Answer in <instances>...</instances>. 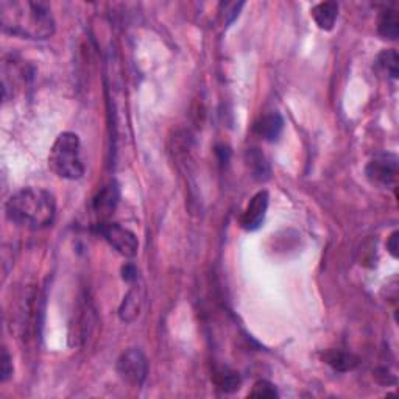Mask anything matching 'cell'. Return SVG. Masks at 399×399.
<instances>
[{
    "instance_id": "17",
    "label": "cell",
    "mask_w": 399,
    "mask_h": 399,
    "mask_svg": "<svg viewBox=\"0 0 399 399\" xmlns=\"http://www.w3.org/2000/svg\"><path fill=\"white\" fill-rule=\"evenodd\" d=\"M377 64L379 68L390 75L393 80L399 75V56L396 50H384V52L377 58Z\"/></svg>"
},
{
    "instance_id": "8",
    "label": "cell",
    "mask_w": 399,
    "mask_h": 399,
    "mask_svg": "<svg viewBox=\"0 0 399 399\" xmlns=\"http://www.w3.org/2000/svg\"><path fill=\"white\" fill-rule=\"evenodd\" d=\"M120 198V192H119V186L111 181L106 186H103L97 192L96 197L92 200V211L96 213L100 219H103L101 222H106L105 219L110 215L115 206H118Z\"/></svg>"
},
{
    "instance_id": "4",
    "label": "cell",
    "mask_w": 399,
    "mask_h": 399,
    "mask_svg": "<svg viewBox=\"0 0 399 399\" xmlns=\"http://www.w3.org/2000/svg\"><path fill=\"white\" fill-rule=\"evenodd\" d=\"M115 369H118V374L122 381H125L133 387H141L147 379L148 362L141 350L129 348V350L120 354L118 364H115Z\"/></svg>"
},
{
    "instance_id": "15",
    "label": "cell",
    "mask_w": 399,
    "mask_h": 399,
    "mask_svg": "<svg viewBox=\"0 0 399 399\" xmlns=\"http://www.w3.org/2000/svg\"><path fill=\"white\" fill-rule=\"evenodd\" d=\"M377 33H379L384 39L396 41L399 36V18L395 10H386L382 11L377 20Z\"/></svg>"
},
{
    "instance_id": "7",
    "label": "cell",
    "mask_w": 399,
    "mask_h": 399,
    "mask_svg": "<svg viewBox=\"0 0 399 399\" xmlns=\"http://www.w3.org/2000/svg\"><path fill=\"white\" fill-rule=\"evenodd\" d=\"M268 194L267 191L258 192L245 208L241 217V224L245 231H258L264 224L267 209H268Z\"/></svg>"
},
{
    "instance_id": "6",
    "label": "cell",
    "mask_w": 399,
    "mask_h": 399,
    "mask_svg": "<svg viewBox=\"0 0 399 399\" xmlns=\"http://www.w3.org/2000/svg\"><path fill=\"white\" fill-rule=\"evenodd\" d=\"M99 233L103 236L105 241L110 243L115 251H119L122 256L133 258L139 250V241H137L133 231L123 228L119 223L100 222Z\"/></svg>"
},
{
    "instance_id": "1",
    "label": "cell",
    "mask_w": 399,
    "mask_h": 399,
    "mask_svg": "<svg viewBox=\"0 0 399 399\" xmlns=\"http://www.w3.org/2000/svg\"><path fill=\"white\" fill-rule=\"evenodd\" d=\"M0 24L5 33L32 41L52 38L56 30L50 6L32 0H2Z\"/></svg>"
},
{
    "instance_id": "14",
    "label": "cell",
    "mask_w": 399,
    "mask_h": 399,
    "mask_svg": "<svg viewBox=\"0 0 399 399\" xmlns=\"http://www.w3.org/2000/svg\"><path fill=\"white\" fill-rule=\"evenodd\" d=\"M246 163H248L255 179L267 181L270 178V165H268L264 153L259 148H250L246 151Z\"/></svg>"
},
{
    "instance_id": "21",
    "label": "cell",
    "mask_w": 399,
    "mask_h": 399,
    "mask_svg": "<svg viewBox=\"0 0 399 399\" xmlns=\"http://www.w3.org/2000/svg\"><path fill=\"white\" fill-rule=\"evenodd\" d=\"M398 241H399V233H398V231H395V233L390 236L388 242H387V248H388V251H390V255L393 256L395 259H398V250H399Z\"/></svg>"
},
{
    "instance_id": "3",
    "label": "cell",
    "mask_w": 399,
    "mask_h": 399,
    "mask_svg": "<svg viewBox=\"0 0 399 399\" xmlns=\"http://www.w3.org/2000/svg\"><path fill=\"white\" fill-rule=\"evenodd\" d=\"M49 167L64 179H80L84 175L82 144L75 133H61L56 137L49 155Z\"/></svg>"
},
{
    "instance_id": "12",
    "label": "cell",
    "mask_w": 399,
    "mask_h": 399,
    "mask_svg": "<svg viewBox=\"0 0 399 399\" xmlns=\"http://www.w3.org/2000/svg\"><path fill=\"white\" fill-rule=\"evenodd\" d=\"M310 13L320 30L331 32L338 16V5L336 2H322L315 5Z\"/></svg>"
},
{
    "instance_id": "13",
    "label": "cell",
    "mask_w": 399,
    "mask_h": 399,
    "mask_svg": "<svg viewBox=\"0 0 399 399\" xmlns=\"http://www.w3.org/2000/svg\"><path fill=\"white\" fill-rule=\"evenodd\" d=\"M323 360L332 369H336V372H340V373L351 372V369H354L359 365V357H355L354 354L342 351V350L326 351L323 354Z\"/></svg>"
},
{
    "instance_id": "18",
    "label": "cell",
    "mask_w": 399,
    "mask_h": 399,
    "mask_svg": "<svg viewBox=\"0 0 399 399\" xmlns=\"http://www.w3.org/2000/svg\"><path fill=\"white\" fill-rule=\"evenodd\" d=\"M251 398H278V391L274 388L272 382L268 381H259L255 384V387L250 391Z\"/></svg>"
},
{
    "instance_id": "11",
    "label": "cell",
    "mask_w": 399,
    "mask_h": 399,
    "mask_svg": "<svg viewBox=\"0 0 399 399\" xmlns=\"http://www.w3.org/2000/svg\"><path fill=\"white\" fill-rule=\"evenodd\" d=\"M75 322L72 324L74 332L70 334V338H75V345H80L89 336V329L92 326V309L88 301H83L77 309Z\"/></svg>"
},
{
    "instance_id": "9",
    "label": "cell",
    "mask_w": 399,
    "mask_h": 399,
    "mask_svg": "<svg viewBox=\"0 0 399 399\" xmlns=\"http://www.w3.org/2000/svg\"><path fill=\"white\" fill-rule=\"evenodd\" d=\"M282 129H284V119H282L279 113L274 111L262 115L255 123V133L268 142L278 141L282 134Z\"/></svg>"
},
{
    "instance_id": "16",
    "label": "cell",
    "mask_w": 399,
    "mask_h": 399,
    "mask_svg": "<svg viewBox=\"0 0 399 399\" xmlns=\"http://www.w3.org/2000/svg\"><path fill=\"white\" fill-rule=\"evenodd\" d=\"M215 384L222 391H224V393H233V391L241 388L242 379L241 376H239V373L233 372V369L223 368L220 372H217Z\"/></svg>"
},
{
    "instance_id": "5",
    "label": "cell",
    "mask_w": 399,
    "mask_h": 399,
    "mask_svg": "<svg viewBox=\"0 0 399 399\" xmlns=\"http://www.w3.org/2000/svg\"><path fill=\"white\" fill-rule=\"evenodd\" d=\"M365 175L372 184L382 189H393L398 183V158L391 153L376 155L367 164Z\"/></svg>"
},
{
    "instance_id": "20",
    "label": "cell",
    "mask_w": 399,
    "mask_h": 399,
    "mask_svg": "<svg viewBox=\"0 0 399 399\" xmlns=\"http://www.w3.org/2000/svg\"><path fill=\"white\" fill-rule=\"evenodd\" d=\"M122 278L125 279L127 282H134L137 279V270L136 267L132 264H127L125 267L122 268Z\"/></svg>"
},
{
    "instance_id": "19",
    "label": "cell",
    "mask_w": 399,
    "mask_h": 399,
    "mask_svg": "<svg viewBox=\"0 0 399 399\" xmlns=\"http://www.w3.org/2000/svg\"><path fill=\"white\" fill-rule=\"evenodd\" d=\"M11 355L6 351V348H4L2 351V368H0V379L2 382L8 381L10 376L13 374V362H11Z\"/></svg>"
},
{
    "instance_id": "2",
    "label": "cell",
    "mask_w": 399,
    "mask_h": 399,
    "mask_svg": "<svg viewBox=\"0 0 399 399\" xmlns=\"http://www.w3.org/2000/svg\"><path fill=\"white\" fill-rule=\"evenodd\" d=\"M8 220L20 228L38 231L53 223L56 201L53 194L42 187L20 189L5 205Z\"/></svg>"
},
{
    "instance_id": "10",
    "label": "cell",
    "mask_w": 399,
    "mask_h": 399,
    "mask_svg": "<svg viewBox=\"0 0 399 399\" xmlns=\"http://www.w3.org/2000/svg\"><path fill=\"white\" fill-rule=\"evenodd\" d=\"M144 304V290L142 287L134 286L129 289V292L123 298L120 308H119V317L122 322L133 323L137 317H139Z\"/></svg>"
}]
</instances>
